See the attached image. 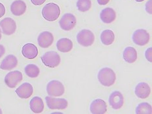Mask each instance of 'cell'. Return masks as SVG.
<instances>
[{
  "instance_id": "1",
  "label": "cell",
  "mask_w": 152,
  "mask_h": 114,
  "mask_svg": "<svg viewBox=\"0 0 152 114\" xmlns=\"http://www.w3.org/2000/svg\"><path fill=\"white\" fill-rule=\"evenodd\" d=\"M97 78L102 86L104 87H110L115 84V80H116V75L112 68L104 67L99 71Z\"/></svg>"
},
{
  "instance_id": "2",
  "label": "cell",
  "mask_w": 152,
  "mask_h": 114,
  "mask_svg": "<svg viewBox=\"0 0 152 114\" xmlns=\"http://www.w3.org/2000/svg\"><path fill=\"white\" fill-rule=\"evenodd\" d=\"M60 13L59 5L54 3H47L42 10V17L48 22H54L58 20Z\"/></svg>"
},
{
  "instance_id": "3",
  "label": "cell",
  "mask_w": 152,
  "mask_h": 114,
  "mask_svg": "<svg viewBox=\"0 0 152 114\" xmlns=\"http://www.w3.org/2000/svg\"><path fill=\"white\" fill-rule=\"evenodd\" d=\"M41 60L46 67L48 68H56L61 63L60 55L55 51H48L41 57Z\"/></svg>"
},
{
  "instance_id": "4",
  "label": "cell",
  "mask_w": 152,
  "mask_h": 114,
  "mask_svg": "<svg viewBox=\"0 0 152 114\" xmlns=\"http://www.w3.org/2000/svg\"><path fill=\"white\" fill-rule=\"evenodd\" d=\"M78 43L84 47H89L94 43L95 35L90 29H84L79 31L77 36Z\"/></svg>"
},
{
  "instance_id": "5",
  "label": "cell",
  "mask_w": 152,
  "mask_h": 114,
  "mask_svg": "<svg viewBox=\"0 0 152 114\" xmlns=\"http://www.w3.org/2000/svg\"><path fill=\"white\" fill-rule=\"evenodd\" d=\"M47 92L49 96L54 97H61L65 93V87L60 81L52 80L47 84Z\"/></svg>"
},
{
  "instance_id": "6",
  "label": "cell",
  "mask_w": 152,
  "mask_h": 114,
  "mask_svg": "<svg viewBox=\"0 0 152 114\" xmlns=\"http://www.w3.org/2000/svg\"><path fill=\"white\" fill-rule=\"evenodd\" d=\"M47 107L50 110H65L68 106V101L61 98H55L54 97L48 96L45 97Z\"/></svg>"
},
{
  "instance_id": "7",
  "label": "cell",
  "mask_w": 152,
  "mask_h": 114,
  "mask_svg": "<svg viewBox=\"0 0 152 114\" xmlns=\"http://www.w3.org/2000/svg\"><path fill=\"white\" fill-rule=\"evenodd\" d=\"M132 39L135 44L143 46L149 42L150 36L146 29H138L133 33Z\"/></svg>"
},
{
  "instance_id": "8",
  "label": "cell",
  "mask_w": 152,
  "mask_h": 114,
  "mask_svg": "<svg viewBox=\"0 0 152 114\" xmlns=\"http://www.w3.org/2000/svg\"><path fill=\"white\" fill-rule=\"evenodd\" d=\"M22 80L23 75L21 72L19 70H14L9 72V73L7 74L4 80L7 86L12 89L17 86Z\"/></svg>"
},
{
  "instance_id": "9",
  "label": "cell",
  "mask_w": 152,
  "mask_h": 114,
  "mask_svg": "<svg viewBox=\"0 0 152 114\" xmlns=\"http://www.w3.org/2000/svg\"><path fill=\"white\" fill-rule=\"evenodd\" d=\"M59 24L63 30L71 31L77 24V18L72 13H65L59 20Z\"/></svg>"
},
{
  "instance_id": "10",
  "label": "cell",
  "mask_w": 152,
  "mask_h": 114,
  "mask_svg": "<svg viewBox=\"0 0 152 114\" xmlns=\"http://www.w3.org/2000/svg\"><path fill=\"white\" fill-rule=\"evenodd\" d=\"M108 102L112 108L118 110L123 107L124 104V97L119 91H113L109 97Z\"/></svg>"
},
{
  "instance_id": "11",
  "label": "cell",
  "mask_w": 152,
  "mask_h": 114,
  "mask_svg": "<svg viewBox=\"0 0 152 114\" xmlns=\"http://www.w3.org/2000/svg\"><path fill=\"white\" fill-rule=\"evenodd\" d=\"M0 28L1 32L6 35H11L14 34L16 29V22L11 18H5L0 22Z\"/></svg>"
},
{
  "instance_id": "12",
  "label": "cell",
  "mask_w": 152,
  "mask_h": 114,
  "mask_svg": "<svg viewBox=\"0 0 152 114\" xmlns=\"http://www.w3.org/2000/svg\"><path fill=\"white\" fill-rule=\"evenodd\" d=\"M90 110L93 114H104L107 112V104L104 100L95 99L91 102Z\"/></svg>"
},
{
  "instance_id": "13",
  "label": "cell",
  "mask_w": 152,
  "mask_h": 114,
  "mask_svg": "<svg viewBox=\"0 0 152 114\" xmlns=\"http://www.w3.org/2000/svg\"><path fill=\"white\" fill-rule=\"evenodd\" d=\"M54 38L52 33L50 31H42L37 38L38 44L42 48H48L53 44Z\"/></svg>"
},
{
  "instance_id": "14",
  "label": "cell",
  "mask_w": 152,
  "mask_h": 114,
  "mask_svg": "<svg viewBox=\"0 0 152 114\" xmlns=\"http://www.w3.org/2000/svg\"><path fill=\"white\" fill-rule=\"evenodd\" d=\"M34 93V88L31 84L25 82L16 89V93L22 99H28Z\"/></svg>"
},
{
  "instance_id": "15",
  "label": "cell",
  "mask_w": 152,
  "mask_h": 114,
  "mask_svg": "<svg viewBox=\"0 0 152 114\" xmlns=\"http://www.w3.org/2000/svg\"><path fill=\"white\" fill-rule=\"evenodd\" d=\"M136 96L141 99H146L150 95L151 88L146 82H140L137 85L134 89Z\"/></svg>"
},
{
  "instance_id": "16",
  "label": "cell",
  "mask_w": 152,
  "mask_h": 114,
  "mask_svg": "<svg viewBox=\"0 0 152 114\" xmlns=\"http://www.w3.org/2000/svg\"><path fill=\"white\" fill-rule=\"evenodd\" d=\"M18 59L12 54L6 56L0 65V68L3 70H11L16 67L18 65Z\"/></svg>"
},
{
  "instance_id": "17",
  "label": "cell",
  "mask_w": 152,
  "mask_h": 114,
  "mask_svg": "<svg viewBox=\"0 0 152 114\" xmlns=\"http://www.w3.org/2000/svg\"><path fill=\"white\" fill-rule=\"evenodd\" d=\"M22 54L25 58L28 60H34L38 55V49L32 43H27L23 46Z\"/></svg>"
},
{
  "instance_id": "18",
  "label": "cell",
  "mask_w": 152,
  "mask_h": 114,
  "mask_svg": "<svg viewBox=\"0 0 152 114\" xmlns=\"http://www.w3.org/2000/svg\"><path fill=\"white\" fill-rule=\"evenodd\" d=\"M100 18L104 24H111L116 18V12L111 7L104 8L100 13Z\"/></svg>"
},
{
  "instance_id": "19",
  "label": "cell",
  "mask_w": 152,
  "mask_h": 114,
  "mask_svg": "<svg viewBox=\"0 0 152 114\" xmlns=\"http://www.w3.org/2000/svg\"><path fill=\"white\" fill-rule=\"evenodd\" d=\"M27 9L26 3L22 0H15L11 5V11L13 15L20 16L24 14Z\"/></svg>"
},
{
  "instance_id": "20",
  "label": "cell",
  "mask_w": 152,
  "mask_h": 114,
  "mask_svg": "<svg viewBox=\"0 0 152 114\" xmlns=\"http://www.w3.org/2000/svg\"><path fill=\"white\" fill-rule=\"evenodd\" d=\"M58 50L62 53H67L71 52L73 48V43L71 39L68 38H61L56 43Z\"/></svg>"
},
{
  "instance_id": "21",
  "label": "cell",
  "mask_w": 152,
  "mask_h": 114,
  "mask_svg": "<svg viewBox=\"0 0 152 114\" xmlns=\"http://www.w3.org/2000/svg\"><path fill=\"white\" fill-rule=\"evenodd\" d=\"M30 109L35 113H41L45 108L44 102L41 97H34L30 100Z\"/></svg>"
},
{
  "instance_id": "22",
  "label": "cell",
  "mask_w": 152,
  "mask_h": 114,
  "mask_svg": "<svg viewBox=\"0 0 152 114\" xmlns=\"http://www.w3.org/2000/svg\"><path fill=\"white\" fill-rule=\"evenodd\" d=\"M124 60L128 63H133L137 60V52L133 47L128 46L123 52Z\"/></svg>"
},
{
  "instance_id": "23",
  "label": "cell",
  "mask_w": 152,
  "mask_h": 114,
  "mask_svg": "<svg viewBox=\"0 0 152 114\" xmlns=\"http://www.w3.org/2000/svg\"><path fill=\"white\" fill-rule=\"evenodd\" d=\"M101 41L105 46H109L113 44L115 41V34L110 29H105L101 34Z\"/></svg>"
},
{
  "instance_id": "24",
  "label": "cell",
  "mask_w": 152,
  "mask_h": 114,
  "mask_svg": "<svg viewBox=\"0 0 152 114\" xmlns=\"http://www.w3.org/2000/svg\"><path fill=\"white\" fill-rule=\"evenodd\" d=\"M26 74L31 78H36L39 76L40 69L35 64H28L24 68Z\"/></svg>"
},
{
  "instance_id": "25",
  "label": "cell",
  "mask_w": 152,
  "mask_h": 114,
  "mask_svg": "<svg viewBox=\"0 0 152 114\" xmlns=\"http://www.w3.org/2000/svg\"><path fill=\"white\" fill-rule=\"evenodd\" d=\"M135 113L137 114H151L152 107L148 102H142L136 107Z\"/></svg>"
},
{
  "instance_id": "26",
  "label": "cell",
  "mask_w": 152,
  "mask_h": 114,
  "mask_svg": "<svg viewBox=\"0 0 152 114\" xmlns=\"http://www.w3.org/2000/svg\"><path fill=\"white\" fill-rule=\"evenodd\" d=\"M77 7L80 12H85L88 11L91 8V0H78Z\"/></svg>"
},
{
  "instance_id": "27",
  "label": "cell",
  "mask_w": 152,
  "mask_h": 114,
  "mask_svg": "<svg viewBox=\"0 0 152 114\" xmlns=\"http://www.w3.org/2000/svg\"><path fill=\"white\" fill-rule=\"evenodd\" d=\"M145 57H146V60L152 63V48L150 47L148 48L145 52Z\"/></svg>"
},
{
  "instance_id": "28",
  "label": "cell",
  "mask_w": 152,
  "mask_h": 114,
  "mask_svg": "<svg viewBox=\"0 0 152 114\" xmlns=\"http://www.w3.org/2000/svg\"><path fill=\"white\" fill-rule=\"evenodd\" d=\"M145 9L147 12L149 14H152V0H149L146 4V7H145Z\"/></svg>"
},
{
  "instance_id": "29",
  "label": "cell",
  "mask_w": 152,
  "mask_h": 114,
  "mask_svg": "<svg viewBox=\"0 0 152 114\" xmlns=\"http://www.w3.org/2000/svg\"><path fill=\"white\" fill-rule=\"evenodd\" d=\"M31 3L34 5L39 6L42 5L46 1V0H30Z\"/></svg>"
},
{
  "instance_id": "30",
  "label": "cell",
  "mask_w": 152,
  "mask_h": 114,
  "mask_svg": "<svg viewBox=\"0 0 152 114\" xmlns=\"http://www.w3.org/2000/svg\"><path fill=\"white\" fill-rule=\"evenodd\" d=\"M5 6L1 3H0V18L3 17L5 15Z\"/></svg>"
},
{
  "instance_id": "31",
  "label": "cell",
  "mask_w": 152,
  "mask_h": 114,
  "mask_svg": "<svg viewBox=\"0 0 152 114\" xmlns=\"http://www.w3.org/2000/svg\"><path fill=\"white\" fill-rule=\"evenodd\" d=\"M98 4L99 5H106L110 1V0H97Z\"/></svg>"
},
{
  "instance_id": "32",
  "label": "cell",
  "mask_w": 152,
  "mask_h": 114,
  "mask_svg": "<svg viewBox=\"0 0 152 114\" xmlns=\"http://www.w3.org/2000/svg\"><path fill=\"white\" fill-rule=\"evenodd\" d=\"M5 53V48L4 46L0 44V58L3 57V55Z\"/></svg>"
},
{
  "instance_id": "33",
  "label": "cell",
  "mask_w": 152,
  "mask_h": 114,
  "mask_svg": "<svg viewBox=\"0 0 152 114\" xmlns=\"http://www.w3.org/2000/svg\"><path fill=\"white\" fill-rule=\"evenodd\" d=\"M134 1L137 2H142L144 1V0H134Z\"/></svg>"
},
{
  "instance_id": "34",
  "label": "cell",
  "mask_w": 152,
  "mask_h": 114,
  "mask_svg": "<svg viewBox=\"0 0 152 114\" xmlns=\"http://www.w3.org/2000/svg\"><path fill=\"white\" fill-rule=\"evenodd\" d=\"M1 29H0V40H1Z\"/></svg>"
},
{
  "instance_id": "35",
  "label": "cell",
  "mask_w": 152,
  "mask_h": 114,
  "mask_svg": "<svg viewBox=\"0 0 152 114\" xmlns=\"http://www.w3.org/2000/svg\"><path fill=\"white\" fill-rule=\"evenodd\" d=\"M3 113V112H2V110H1V109L0 108V114H1Z\"/></svg>"
}]
</instances>
